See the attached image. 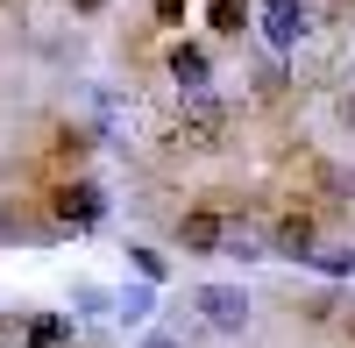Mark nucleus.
Returning <instances> with one entry per match:
<instances>
[{
    "label": "nucleus",
    "mask_w": 355,
    "mask_h": 348,
    "mask_svg": "<svg viewBox=\"0 0 355 348\" xmlns=\"http://www.w3.org/2000/svg\"><path fill=\"white\" fill-rule=\"evenodd\" d=\"M270 256H284V263H313V256H320V227H313V214H284V220L270 227Z\"/></svg>",
    "instance_id": "5"
},
{
    "label": "nucleus",
    "mask_w": 355,
    "mask_h": 348,
    "mask_svg": "<svg viewBox=\"0 0 355 348\" xmlns=\"http://www.w3.org/2000/svg\"><path fill=\"white\" fill-rule=\"evenodd\" d=\"M15 341V320H8V313H0V348H8Z\"/></svg>",
    "instance_id": "16"
},
{
    "label": "nucleus",
    "mask_w": 355,
    "mask_h": 348,
    "mask_svg": "<svg viewBox=\"0 0 355 348\" xmlns=\"http://www.w3.org/2000/svg\"><path fill=\"white\" fill-rule=\"evenodd\" d=\"M142 348H178V341H171V334H150V341H142Z\"/></svg>",
    "instance_id": "17"
},
{
    "label": "nucleus",
    "mask_w": 355,
    "mask_h": 348,
    "mask_svg": "<svg viewBox=\"0 0 355 348\" xmlns=\"http://www.w3.org/2000/svg\"><path fill=\"white\" fill-rule=\"evenodd\" d=\"M249 21H256V0H206V28L214 36H242Z\"/></svg>",
    "instance_id": "9"
},
{
    "label": "nucleus",
    "mask_w": 355,
    "mask_h": 348,
    "mask_svg": "<svg viewBox=\"0 0 355 348\" xmlns=\"http://www.w3.org/2000/svg\"><path fill=\"white\" fill-rule=\"evenodd\" d=\"M114 313H121L128 327H142V320L157 313V284H135V292H121V299H114Z\"/></svg>",
    "instance_id": "10"
},
{
    "label": "nucleus",
    "mask_w": 355,
    "mask_h": 348,
    "mask_svg": "<svg viewBox=\"0 0 355 348\" xmlns=\"http://www.w3.org/2000/svg\"><path fill=\"white\" fill-rule=\"evenodd\" d=\"M128 263L142 270V284H164V277H171V263H164L157 249H142V242H128Z\"/></svg>",
    "instance_id": "11"
},
{
    "label": "nucleus",
    "mask_w": 355,
    "mask_h": 348,
    "mask_svg": "<svg viewBox=\"0 0 355 348\" xmlns=\"http://www.w3.org/2000/svg\"><path fill=\"white\" fill-rule=\"evenodd\" d=\"M150 8H157L164 28H185V0H150Z\"/></svg>",
    "instance_id": "14"
},
{
    "label": "nucleus",
    "mask_w": 355,
    "mask_h": 348,
    "mask_svg": "<svg viewBox=\"0 0 355 348\" xmlns=\"http://www.w3.org/2000/svg\"><path fill=\"white\" fill-rule=\"evenodd\" d=\"M71 8H78V15H100V8H107V0H71Z\"/></svg>",
    "instance_id": "15"
},
{
    "label": "nucleus",
    "mask_w": 355,
    "mask_h": 348,
    "mask_svg": "<svg viewBox=\"0 0 355 348\" xmlns=\"http://www.w3.org/2000/svg\"><path fill=\"white\" fill-rule=\"evenodd\" d=\"M171 78H178V93H206L214 85V57H206V43H171Z\"/></svg>",
    "instance_id": "6"
},
{
    "label": "nucleus",
    "mask_w": 355,
    "mask_h": 348,
    "mask_svg": "<svg viewBox=\"0 0 355 348\" xmlns=\"http://www.w3.org/2000/svg\"><path fill=\"white\" fill-rule=\"evenodd\" d=\"M227 235H234V220L214 214V207L178 214V249H185V256H227Z\"/></svg>",
    "instance_id": "2"
},
{
    "label": "nucleus",
    "mask_w": 355,
    "mask_h": 348,
    "mask_svg": "<svg viewBox=\"0 0 355 348\" xmlns=\"http://www.w3.org/2000/svg\"><path fill=\"white\" fill-rule=\"evenodd\" d=\"M50 220L57 227H100L107 220V192L93 178H64V185L50 192Z\"/></svg>",
    "instance_id": "1"
},
{
    "label": "nucleus",
    "mask_w": 355,
    "mask_h": 348,
    "mask_svg": "<svg viewBox=\"0 0 355 348\" xmlns=\"http://www.w3.org/2000/svg\"><path fill=\"white\" fill-rule=\"evenodd\" d=\"M263 8V36H270V50H291L306 28V0H256Z\"/></svg>",
    "instance_id": "7"
},
{
    "label": "nucleus",
    "mask_w": 355,
    "mask_h": 348,
    "mask_svg": "<svg viewBox=\"0 0 355 348\" xmlns=\"http://www.w3.org/2000/svg\"><path fill=\"white\" fill-rule=\"evenodd\" d=\"M313 270H327V277H355V249H320V256H313Z\"/></svg>",
    "instance_id": "12"
},
{
    "label": "nucleus",
    "mask_w": 355,
    "mask_h": 348,
    "mask_svg": "<svg viewBox=\"0 0 355 348\" xmlns=\"http://www.w3.org/2000/svg\"><path fill=\"white\" fill-rule=\"evenodd\" d=\"M85 150H93V135H85V128H64V135H57V157H64V164H78Z\"/></svg>",
    "instance_id": "13"
},
{
    "label": "nucleus",
    "mask_w": 355,
    "mask_h": 348,
    "mask_svg": "<svg viewBox=\"0 0 355 348\" xmlns=\"http://www.w3.org/2000/svg\"><path fill=\"white\" fill-rule=\"evenodd\" d=\"M0 227H8V214H0Z\"/></svg>",
    "instance_id": "18"
},
{
    "label": "nucleus",
    "mask_w": 355,
    "mask_h": 348,
    "mask_svg": "<svg viewBox=\"0 0 355 348\" xmlns=\"http://www.w3.org/2000/svg\"><path fill=\"white\" fill-rule=\"evenodd\" d=\"M220 128H227V107H220L214 93H192L185 114H178V142H199V150H214Z\"/></svg>",
    "instance_id": "4"
},
{
    "label": "nucleus",
    "mask_w": 355,
    "mask_h": 348,
    "mask_svg": "<svg viewBox=\"0 0 355 348\" xmlns=\"http://www.w3.org/2000/svg\"><path fill=\"white\" fill-rule=\"evenodd\" d=\"M192 306H199V320L214 327V334H242V327H249V299H242V284H199Z\"/></svg>",
    "instance_id": "3"
},
{
    "label": "nucleus",
    "mask_w": 355,
    "mask_h": 348,
    "mask_svg": "<svg viewBox=\"0 0 355 348\" xmlns=\"http://www.w3.org/2000/svg\"><path fill=\"white\" fill-rule=\"evenodd\" d=\"M21 348H71V313H36L21 327Z\"/></svg>",
    "instance_id": "8"
}]
</instances>
